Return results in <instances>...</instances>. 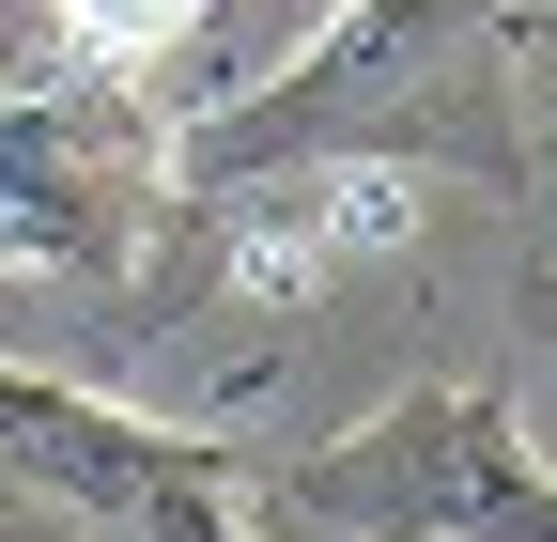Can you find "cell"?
Wrapping results in <instances>:
<instances>
[{
	"label": "cell",
	"instance_id": "obj_1",
	"mask_svg": "<svg viewBox=\"0 0 557 542\" xmlns=\"http://www.w3.org/2000/svg\"><path fill=\"white\" fill-rule=\"evenodd\" d=\"M511 62H527V0H372L341 16L325 47L263 62V94H218L156 140V186H248V171H295L341 201H387L418 171H480V186H527V124H511Z\"/></svg>",
	"mask_w": 557,
	"mask_h": 542
},
{
	"label": "cell",
	"instance_id": "obj_2",
	"mask_svg": "<svg viewBox=\"0 0 557 542\" xmlns=\"http://www.w3.org/2000/svg\"><path fill=\"white\" fill-rule=\"evenodd\" d=\"M139 201H156V109L109 94L47 32V0H0V263L109 280L139 248Z\"/></svg>",
	"mask_w": 557,
	"mask_h": 542
},
{
	"label": "cell",
	"instance_id": "obj_3",
	"mask_svg": "<svg viewBox=\"0 0 557 542\" xmlns=\"http://www.w3.org/2000/svg\"><path fill=\"white\" fill-rule=\"evenodd\" d=\"M295 512L372 527V542H557V481L496 387H418L372 434L295 465Z\"/></svg>",
	"mask_w": 557,
	"mask_h": 542
},
{
	"label": "cell",
	"instance_id": "obj_4",
	"mask_svg": "<svg viewBox=\"0 0 557 542\" xmlns=\"http://www.w3.org/2000/svg\"><path fill=\"white\" fill-rule=\"evenodd\" d=\"M0 481L62 496L109 542H248V496H233L218 434H156L94 387H47V372H0Z\"/></svg>",
	"mask_w": 557,
	"mask_h": 542
}]
</instances>
